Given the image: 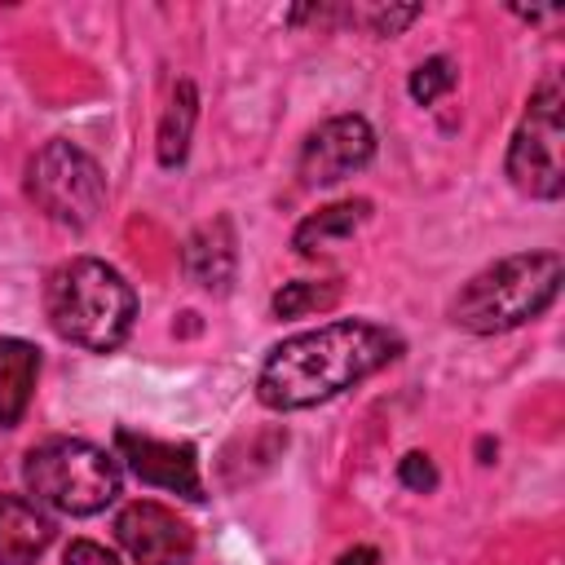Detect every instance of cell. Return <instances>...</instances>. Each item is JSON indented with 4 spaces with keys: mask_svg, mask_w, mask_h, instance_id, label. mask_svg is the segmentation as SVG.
<instances>
[{
    "mask_svg": "<svg viewBox=\"0 0 565 565\" xmlns=\"http://www.w3.org/2000/svg\"><path fill=\"white\" fill-rule=\"evenodd\" d=\"M397 353H402V340L380 322H358V318L327 322L318 331L282 340L265 358L256 375V397L269 411H305L362 384L366 375L388 366Z\"/></svg>",
    "mask_w": 565,
    "mask_h": 565,
    "instance_id": "6da1fadb",
    "label": "cell"
},
{
    "mask_svg": "<svg viewBox=\"0 0 565 565\" xmlns=\"http://www.w3.org/2000/svg\"><path fill=\"white\" fill-rule=\"evenodd\" d=\"M44 313L62 340L93 349V353H110L132 331L137 296L115 265H106L97 256H75L49 274Z\"/></svg>",
    "mask_w": 565,
    "mask_h": 565,
    "instance_id": "7a4b0ae2",
    "label": "cell"
},
{
    "mask_svg": "<svg viewBox=\"0 0 565 565\" xmlns=\"http://www.w3.org/2000/svg\"><path fill=\"white\" fill-rule=\"evenodd\" d=\"M561 256L556 252H516L481 274H472L450 300V322L472 335H499L534 322L561 291Z\"/></svg>",
    "mask_w": 565,
    "mask_h": 565,
    "instance_id": "3957f363",
    "label": "cell"
},
{
    "mask_svg": "<svg viewBox=\"0 0 565 565\" xmlns=\"http://www.w3.org/2000/svg\"><path fill=\"white\" fill-rule=\"evenodd\" d=\"M22 481L35 494V503H49L66 516H93L119 499L124 472H119V459L93 441L49 437L26 450Z\"/></svg>",
    "mask_w": 565,
    "mask_h": 565,
    "instance_id": "277c9868",
    "label": "cell"
},
{
    "mask_svg": "<svg viewBox=\"0 0 565 565\" xmlns=\"http://www.w3.org/2000/svg\"><path fill=\"white\" fill-rule=\"evenodd\" d=\"M26 199L57 225L84 230L106 203V177L88 150L75 141H44L26 163Z\"/></svg>",
    "mask_w": 565,
    "mask_h": 565,
    "instance_id": "5b68a950",
    "label": "cell"
},
{
    "mask_svg": "<svg viewBox=\"0 0 565 565\" xmlns=\"http://www.w3.org/2000/svg\"><path fill=\"white\" fill-rule=\"evenodd\" d=\"M561 106H565L561 75H547L534 88L521 128L512 132V146H508V181L521 194H530V199H561V190H565V163H561L565 119H561Z\"/></svg>",
    "mask_w": 565,
    "mask_h": 565,
    "instance_id": "8992f818",
    "label": "cell"
},
{
    "mask_svg": "<svg viewBox=\"0 0 565 565\" xmlns=\"http://www.w3.org/2000/svg\"><path fill=\"white\" fill-rule=\"evenodd\" d=\"M375 159V132L362 115H335L318 124L300 146V181L305 185H335L362 172Z\"/></svg>",
    "mask_w": 565,
    "mask_h": 565,
    "instance_id": "52a82bcc",
    "label": "cell"
},
{
    "mask_svg": "<svg viewBox=\"0 0 565 565\" xmlns=\"http://www.w3.org/2000/svg\"><path fill=\"white\" fill-rule=\"evenodd\" d=\"M115 539L137 565H190L194 530L163 503L137 499L115 516Z\"/></svg>",
    "mask_w": 565,
    "mask_h": 565,
    "instance_id": "ba28073f",
    "label": "cell"
},
{
    "mask_svg": "<svg viewBox=\"0 0 565 565\" xmlns=\"http://www.w3.org/2000/svg\"><path fill=\"white\" fill-rule=\"evenodd\" d=\"M115 450L119 459L128 463V472L141 481V486H154V490H172V494H185V499H203V481H199V459L194 450L181 441H159V437H141V433H128L119 428L115 433Z\"/></svg>",
    "mask_w": 565,
    "mask_h": 565,
    "instance_id": "9c48e42d",
    "label": "cell"
},
{
    "mask_svg": "<svg viewBox=\"0 0 565 565\" xmlns=\"http://www.w3.org/2000/svg\"><path fill=\"white\" fill-rule=\"evenodd\" d=\"M234 265H238V247H234V225L225 216L199 225L181 247V269L203 291H225L234 282Z\"/></svg>",
    "mask_w": 565,
    "mask_h": 565,
    "instance_id": "30bf717a",
    "label": "cell"
},
{
    "mask_svg": "<svg viewBox=\"0 0 565 565\" xmlns=\"http://www.w3.org/2000/svg\"><path fill=\"white\" fill-rule=\"evenodd\" d=\"M53 543V516L22 494H0V565H35Z\"/></svg>",
    "mask_w": 565,
    "mask_h": 565,
    "instance_id": "8fae6325",
    "label": "cell"
},
{
    "mask_svg": "<svg viewBox=\"0 0 565 565\" xmlns=\"http://www.w3.org/2000/svg\"><path fill=\"white\" fill-rule=\"evenodd\" d=\"M40 375V349L4 335L0 340V428H18L26 406H31V388Z\"/></svg>",
    "mask_w": 565,
    "mask_h": 565,
    "instance_id": "7c38bea8",
    "label": "cell"
},
{
    "mask_svg": "<svg viewBox=\"0 0 565 565\" xmlns=\"http://www.w3.org/2000/svg\"><path fill=\"white\" fill-rule=\"evenodd\" d=\"M366 221H371V199H344V203L318 207L313 216H305V221L296 225L291 247H296L300 256H318V252H327L331 243L353 238Z\"/></svg>",
    "mask_w": 565,
    "mask_h": 565,
    "instance_id": "4fadbf2b",
    "label": "cell"
},
{
    "mask_svg": "<svg viewBox=\"0 0 565 565\" xmlns=\"http://www.w3.org/2000/svg\"><path fill=\"white\" fill-rule=\"evenodd\" d=\"M194 119H199V93L190 79H181L172 88V102L159 119V163L163 168H177L190 150V132H194Z\"/></svg>",
    "mask_w": 565,
    "mask_h": 565,
    "instance_id": "5bb4252c",
    "label": "cell"
},
{
    "mask_svg": "<svg viewBox=\"0 0 565 565\" xmlns=\"http://www.w3.org/2000/svg\"><path fill=\"white\" fill-rule=\"evenodd\" d=\"M335 300H340V278H322V282L300 278V282H287L282 291H274L269 309H274V318H300V313H322Z\"/></svg>",
    "mask_w": 565,
    "mask_h": 565,
    "instance_id": "9a60e30c",
    "label": "cell"
},
{
    "mask_svg": "<svg viewBox=\"0 0 565 565\" xmlns=\"http://www.w3.org/2000/svg\"><path fill=\"white\" fill-rule=\"evenodd\" d=\"M455 62L450 57H428V62H419L415 71H411V97L419 102V106H433L437 97H446L450 88H455Z\"/></svg>",
    "mask_w": 565,
    "mask_h": 565,
    "instance_id": "2e32d148",
    "label": "cell"
},
{
    "mask_svg": "<svg viewBox=\"0 0 565 565\" xmlns=\"http://www.w3.org/2000/svg\"><path fill=\"white\" fill-rule=\"evenodd\" d=\"M397 481L415 494H428V490H437V463L424 450H411V455L397 459Z\"/></svg>",
    "mask_w": 565,
    "mask_h": 565,
    "instance_id": "e0dca14e",
    "label": "cell"
},
{
    "mask_svg": "<svg viewBox=\"0 0 565 565\" xmlns=\"http://www.w3.org/2000/svg\"><path fill=\"white\" fill-rule=\"evenodd\" d=\"M419 13H424L419 4H402V9H375V13H371V22H375V31H380V35H397V31H402V26H411Z\"/></svg>",
    "mask_w": 565,
    "mask_h": 565,
    "instance_id": "ac0fdd59",
    "label": "cell"
},
{
    "mask_svg": "<svg viewBox=\"0 0 565 565\" xmlns=\"http://www.w3.org/2000/svg\"><path fill=\"white\" fill-rule=\"evenodd\" d=\"M62 565H119V561H115L106 547H97V543H88V539H75V543L66 547Z\"/></svg>",
    "mask_w": 565,
    "mask_h": 565,
    "instance_id": "d6986e66",
    "label": "cell"
},
{
    "mask_svg": "<svg viewBox=\"0 0 565 565\" xmlns=\"http://www.w3.org/2000/svg\"><path fill=\"white\" fill-rule=\"evenodd\" d=\"M335 565H380V552H375V547H366V543H358V547L340 552V556H335Z\"/></svg>",
    "mask_w": 565,
    "mask_h": 565,
    "instance_id": "ffe728a7",
    "label": "cell"
},
{
    "mask_svg": "<svg viewBox=\"0 0 565 565\" xmlns=\"http://www.w3.org/2000/svg\"><path fill=\"white\" fill-rule=\"evenodd\" d=\"M477 455H481V463H490V455H494V441H490V437H481V441H477Z\"/></svg>",
    "mask_w": 565,
    "mask_h": 565,
    "instance_id": "44dd1931",
    "label": "cell"
}]
</instances>
